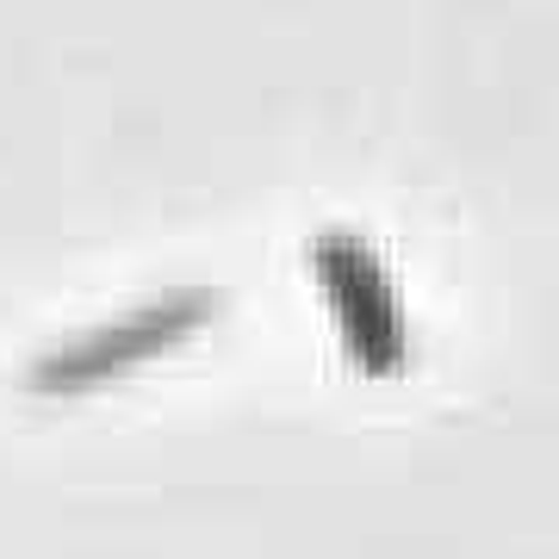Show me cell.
I'll return each instance as SVG.
<instances>
[{"instance_id":"obj_1","label":"cell","mask_w":559,"mask_h":559,"mask_svg":"<svg viewBox=\"0 0 559 559\" xmlns=\"http://www.w3.org/2000/svg\"><path fill=\"white\" fill-rule=\"evenodd\" d=\"M218 305L224 299L205 293V286H180L168 299H150L138 311H124V318H106L94 330H81L75 342L44 348L25 367V392H38V399H75V392H94L106 380H124L131 367L180 348L187 336H200L205 323L218 318Z\"/></svg>"},{"instance_id":"obj_2","label":"cell","mask_w":559,"mask_h":559,"mask_svg":"<svg viewBox=\"0 0 559 559\" xmlns=\"http://www.w3.org/2000/svg\"><path fill=\"white\" fill-rule=\"evenodd\" d=\"M311 274L323 286V305L336 318V336L367 380H392L411 367V330H404L399 293L385 280V261L355 230H323L311 242Z\"/></svg>"}]
</instances>
